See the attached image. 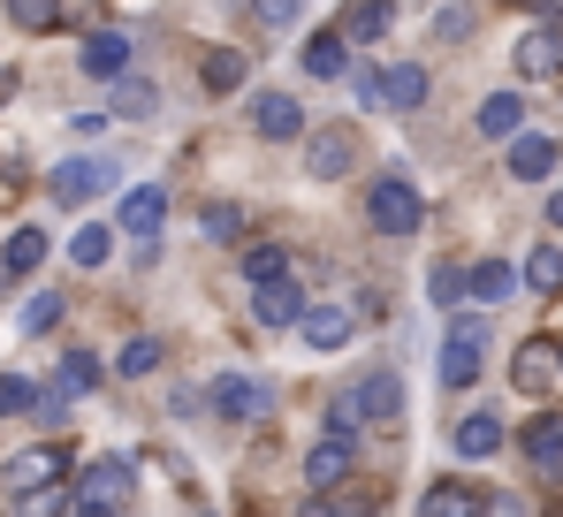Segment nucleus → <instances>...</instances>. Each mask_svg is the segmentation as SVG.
Wrapping results in <instances>:
<instances>
[{"label":"nucleus","instance_id":"nucleus-23","mask_svg":"<svg viewBox=\"0 0 563 517\" xmlns=\"http://www.w3.org/2000/svg\"><path fill=\"white\" fill-rule=\"evenodd\" d=\"M526 130V99L518 91H487L479 99V138H518Z\"/></svg>","mask_w":563,"mask_h":517},{"label":"nucleus","instance_id":"nucleus-35","mask_svg":"<svg viewBox=\"0 0 563 517\" xmlns=\"http://www.w3.org/2000/svg\"><path fill=\"white\" fill-rule=\"evenodd\" d=\"M358 427H366V396H358V388L328 396V433H358Z\"/></svg>","mask_w":563,"mask_h":517},{"label":"nucleus","instance_id":"nucleus-28","mask_svg":"<svg viewBox=\"0 0 563 517\" xmlns=\"http://www.w3.org/2000/svg\"><path fill=\"white\" fill-rule=\"evenodd\" d=\"M69 258H77L85 274H92V266H107V258H114V229H107V221H85V229L69 237Z\"/></svg>","mask_w":563,"mask_h":517},{"label":"nucleus","instance_id":"nucleus-27","mask_svg":"<svg viewBox=\"0 0 563 517\" xmlns=\"http://www.w3.org/2000/svg\"><path fill=\"white\" fill-rule=\"evenodd\" d=\"M161 358H168L161 336H130V343L114 350V373H122V381H145V373H161Z\"/></svg>","mask_w":563,"mask_h":517},{"label":"nucleus","instance_id":"nucleus-4","mask_svg":"<svg viewBox=\"0 0 563 517\" xmlns=\"http://www.w3.org/2000/svg\"><path fill=\"white\" fill-rule=\"evenodd\" d=\"M556 381H563V343L533 336V343L510 350V388L518 396H556Z\"/></svg>","mask_w":563,"mask_h":517},{"label":"nucleus","instance_id":"nucleus-25","mask_svg":"<svg viewBox=\"0 0 563 517\" xmlns=\"http://www.w3.org/2000/svg\"><path fill=\"white\" fill-rule=\"evenodd\" d=\"M419 510L427 517H465V510H487V495H472V487H457V480H434V487L419 495Z\"/></svg>","mask_w":563,"mask_h":517},{"label":"nucleus","instance_id":"nucleus-1","mask_svg":"<svg viewBox=\"0 0 563 517\" xmlns=\"http://www.w3.org/2000/svg\"><path fill=\"white\" fill-rule=\"evenodd\" d=\"M62 480H69V449H62V441L15 449V457L0 464V495H8V503H31V495H46V487H62Z\"/></svg>","mask_w":563,"mask_h":517},{"label":"nucleus","instance_id":"nucleus-5","mask_svg":"<svg viewBox=\"0 0 563 517\" xmlns=\"http://www.w3.org/2000/svg\"><path fill=\"white\" fill-rule=\"evenodd\" d=\"M213 411H221L229 427H260V419L275 411V388L252 381V373H221V381H213Z\"/></svg>","mask_w":563,"mask_h":517},{"label":"nucleus","instance_id":"nucleus-43","mask_svg":"<svg viewBox=\"0 0 563 517\" xmlns=\"http://www.w3.org/2000/svg\"><path fill=\"white\" fill-rule=\"evenodd\" d=\"M465 31H472V8H442V15H434V38H442V46H457Z\"/></svg>","mask_w":563,"mask_h":517},{"label":"nucleus","instance_id":"nucleus-10","mask_svg":"<svg viewBox=\"0 0 563 517\" xmlns=\"http://www.w3.org/2000/svg\"><path fill=\"white\" fill-rule=\"evenodd\" d=\"M518 449H526V472H533V480L563 487V411H541L533 427L518 433Z\"/></svg>","mask_w":563,"mask_h":517},{"label":"nucleus","instance_id":"nucleus-38","mask_svg":"<svg viewBox=\"0 0 563 517\" xmlns=\"http://www.w3.org/2000/svg\"><path fill=\"white\" fill-rule=\"evenodd\" d=\"M54 320H62V289H38V297L23 305V336H46Z\"/></svg>","mask_w":563,"mask_h":517},{"label":"nucleus","instance_id":"nucleus-19","mask_svg":"<svg viewBox=\"0 0 563 517\" xmlns=\"http://www.w3.org/2000/svg\"><path fill=\"white\" fill-rule=\"evenodd\" d=\"M510 62H518V77H533V85H549L563 69V46H556V31H526L518 46H510Z\"/></svg>","mask_w":563,"mask_h":517},{"label":"nucleus","instance_id":"nucleus-32","mask_svg":"<svg viewBox=\"0 0 563 517\" xmlns=\"http://www.w3.org/2000/svg\"><path fill=\"white\" fill-rule=\"evenodd\" d=\"M244 85V46H213L206 54V91H236Z\"/></svg>","mask_w":563,"mask_h":517},{"label":"nucleus","instance_id":"nucleus-6","mask_svg":"<svg viewBox=\"0 0 563 517\" xmlns=\"http://www.w3.org/2000/svg\"><path fill=\"white\" fill-rule=\"evenodd\" d=\"M351 472H358V449H351V433H320V441L305 449V487H312L320 503H328V495H335Z\"/></svg>","mask_w":563,"mask_h":517},{"label":"nucleus","instance_id":"nucleus-33","mask_svg":"<svg viewBox=\"0 0 563 517\" xmlns=\"http://www.w3.org/2000/svg\"><path fill=\"white\" fill-rule=\"evenodd\" d=\"M31 411H38V381L0 373V419H31Z\"/></svg>","mask_w":563,"mask_h":517},{"label":"nucleus","instance_id":"nucleus-17","mask_svg":"<svg viewBox=\"0 0 563 517\" xmlns=\"http://www.w3.org/2000/svg\"><path fill=\"white\" fill-rule=\"evenodd\" d=\"M563 161H556V138H541V130H518L510 138V175L518 183H549Z\"/></svg>","mask_w":563,"mask_h":517},{"label":"nucleus","instance_id":"nucleus-39","mask_svg":"<svg viewBox=\"0 0 563 517\" xmlns=\"http://www.w3.org/2000/svg\"><path fill=\"white\" fill-rule=\"evenodd\" d=\"M297 15H305V0H252V23L260 31H289Z\"/></svg>","mask_w":563,"mask_h":517},{"label":"nucleus","instance_id":"nucleus-2","mask_svg":"<svg viewBox=\"0 0 563 517\" xmlns=\"http://www.w3.org/2000/svg\"><path fill=\"white\" fill-rule=\"evenodd\" d=\"M366 221H374L380 237H419L427 229V198L404 175H380L374 190H366Z\"/></svg>","mask_w":563,"mask_h":517},{"label":"nucleus","instance_id":"nucleus-22","mask_svg":"<svg viewBox=\"0 0 563 517\" xmlns=\"http://www.w3.org/2000/svg\"><path fill=\"white\" fill-rule=\"evenodd\" d=\"M161 114V91H153V77H114V122H153Z\"/></svg>","mask_w":563,"mask_h":517},{"label":"nucleus","instance_id":"nucleus-34","mask_svg":"<svg viewBox=\"0 0 563 517\" xmlns=\"http://www.w3.org/2000/svg\"><path fill=\"white\" fill-rule=\"evenodd\" d=\"M8 23L15 31H54L62 23V0H8Z\"/></svg>","mask_w":563,"mask_h":517},{"label":"nucleus","instance_id":"nucleus-13","mask_svg":"<svg viewBox=\"0 0 563 517\" xmlns=\"http://www.w3.org/2000/svg\"><path fill=\"white\" fill-rule=\"evenodd\" d=\"M252 130H260L267 145H289V138H305V107H297L289 91H260V99H252Z\"/></svg>","mask_w":563,"mask_h":517},{"label":"nucleus","instance_id":"nucleus-36","mask_svg":"<svg viewBox=\"0 0 563 517\" xmlns=\"http://www.w3.org/2000/svg\"><path fill=\"white\" fill-rule=\"evenodd\" d=\"M206 237H213V244H236V237H244V206H236V198L206 206Z\"/></svg>","mask_w":563,"mask_h":517},{"label":"nucleus","instance_id":"nucleus-37","mask_svg":"<svg viewBox=\"0 0 563 517\" xmlns=\"http://www.w3.org/2000/svg\"><path fill=\"white\" fill-rule=\"evenodd\" d=\"M62 381H69L77 396H92V388H99V358H92V350H62Z\"/></svg>","mask_w":563,"mask_h":517},{"label":"nucleus","instance_id":"nucleus-12","mask_svg":"<svg viewBox=\"0 0 563 517\" xmlns=\"http://www.w3.org/2000/svg\"><path fill=\"white\" fill-rule=\"evenodd\" d=\"M297 69H305L312 85L351 77V31H312V46H297Z\"/></svg>","mask_w":563,"mask_h":517},{"label":"nucleus","instance_id":"nucleus-8","mask_svg":"<svg viewBox=\"0 0 563 517\" xmlns=\"http://www.w3.org/2000/svg\"><path fill=\"white\" fill-rule=\"evenodd\" d=\"M122 175H114V161H62V168L46 175V190H54V206H85V198H99V190H114Z\"/></svg>","mask_w":563,"mask_h":517},{"label":"nucleus","instance_id":"nucleus-21","mask_svg":"<svg viewBox=\"0 0 563 517\" xmlns=\"http://www.w3.org/2000/svg\"><path fill=\"white\" fill-rule=\"evenodd\" d=\"M46 252H54V244H46V229H15V237L0 244V282H23V274H38V266H46Z\"/></svg>","mask_w":563,"mask_h":517},{"label":"nucleus","instance_id":"nucleus-44","mask_svg":"<svg viewBox=\"0 0 563 517\" xmlns=\"http://www.w3.org/2000/svg\"><path fill=\"white\" fill-rule=\"evenodd\" d=\"M549 229H563V190H556V198H549Z\"/></svg>","mask_w":563,"mask_h":517},{"label":"nucleus","instance_id":"nucleus-18","mask_svg":"<svg viewBox=\"0 0 563 517\" xmlns=\"http://www.w3.org/2000/svg\"><path fill=\"white\" fill-rule=\"evenodd\" d=\"M518 289H526V274H518L510 258H479L465 274V297H479V305H510Z\"/></svg>","mask_w":563,"mask_h":517},{"label":"nucleus","instance_id":"nucleus-26","mask_svg":"<svg viewBox=\"0 0 563 517\" xmlns=\"http://www.w3.org/2000/svg\"><path fill=\"white\" fill-rule=\"evenodd\" d=\"M518 274H526V289H533V297H556V289H563V252H556V244H533Z\"/></svg>","mask_w":563,"mask_h":517},{"label":"nucleus","instance_id":"nucleus-45","mask_svg":"<svg viewBox=\"0 0 563 517\" xmlns=\"http://www.w3.org/2000/svg\"><path fill=\"white\" fill-rule=\"evenodd\" d=\"M8 91H15V69H0V99H8Z\"/></svg>","mask_w":563,"mask_h":517},{"label":"nucleus","instance_id":"nucleus-7","mask_svg":"<svg viewBox=\"0 0 563 517\" xmlns=\"http://www.w3.org/2000/svg\"><path fill=\"white\" fill-rule=\"evenodd\" d=\"M130 487H137V472H130L122 457H92V464L77 472V510H122Z\"/></svg>","mask_w":563,"mask_h":517},{"label":"nucleus","instance_id":"nucleus-3","mask_svg":"<svg viewBox=\"0 0 563 517\" xmlns=\"http://www.w3.org/2000/svg\"><path fill=\"white\" fill-rule=\"evenodd\" d=\"M351 168H358V130H351V122H320V130H305V175L343 183Z\"/></svg>","mask_w":563,"mask_h":517},{"label":"nucleus","instance_id":"nucleus-30","mask_svg":"<svg viewBox=\"0 0 563 517\" xmlns=\"http://www.w3.org/2000/svg\"><path fill=\"white\" fill-rule=\"evenodd\" d=\"M388 23H396V8H388V0H351V15H343V31H351V38H366V46L388 38Z\"/></svg>","mask_w":563,"mask_h":517},{"label":"nucleus","instance_id":"nucleus-15","mask_svg":"<svg viewBox=\"0 0 563 517\" xmlns=\"http://www.w3.org/2000/svg\"><path fill=\"white\" fill-rule=\"evenodd\" d=\"M168 221V190L161 183H137V190H122V206H114V229H130V237H153Z\"/></svg>","mask_w":563,"mask_h":517},{"label":"nucleus","instance_id":"nucleus-41","mask_svg":"<svg viewBox=\"0 0 563 517\" xmlns=\"http://www.w3.org/2000/svg\"><path fill=\"white\" fill-rule=\"evenodd\" d=\"M351 91H358V107H388V69H351Z\"/></svg>","mask_w":563,"mask_h":517},{"label":"nucleus","instance_id":"nucleus-40","mask_svg":"<svg viewBox=\"0 0 563 517\" xmlns=\"http://www.w3.org/2000/svg\"><path fill=\"white\" fill-rule=\"evenodd\" d=\"M69 396H77L69 381H54V388H38V411H31V419H38V427H62V419H69Z\"/></svg>","mask_w":563,"mask_h":517},{"label":"nucleus","instance_id":"nucleus-31","mask_svg":"<svg viewBox=\"0 0 563 517\" xmlns=\"http://www.w3.org/2000/svg\"><path fill=\"white\" fill-rule=\"evenodd\" d=\"M282 274H297L282 244H244V282H252V289H260V282H282Z\"/></svg>","mask_w":563,"mask_h":517},{"label":"nucleus","instance_id":"nucleus-14","mask_svg":"<svg viewBox=\"0 0 563 517\" xmlns=\"http://www.w3.org/2000/svg\"><path fill=\"white\" fill-rule=\"evenodd\" d=\"M297 336H305V350H312V358H335V350L351 343V312H343V305H305Z\"/></svg>","mask_w":563,"mask_h":517},{"label":"nucleus","instance_id":"nucleus-29","mask_svg":"<svg viewBox=\"0 0 563 517\" xmlns=\"http://www.w3.org/2000/svg\"><path fill=\"white\" fill-rule=\"evenodd\" d=\"M388 107H396V114H419V107H427V69H419V62L388 69Z\"/></svg>","mask_w":563,"mask_h":517},{"label":"nucleus","instance_id":"nucleus-9","mask_svg":"<svg viewBox=\"0 0 563 517\" xmlns=\"http://www.w3.org/2000/svg\"><path fill=\"white\" fill-rule=\"evenodd\" d=\"M479 358H487V320H457L450 343H442V388H472Z\"/></svg>","mask_w":563,"mask_h":517},{"label":"nucleus","instance_id":"nucleus-42","mask_svg":"<svg viewBox=\"0 0 563 517\" xmlns=\"http://www.w3.org/2000/svg\"><path fill=\"white\" fill-rule=\"evenodd\" d=\"M427 297H434V305H457V297H465V266H434V274H427Z\"/></svg>","mask_w":563,"mask_h":517},{"label":"nucleus","instance_id":"nucleus-11","mask_svg":"<svg viewBox=\"0 0 563 517\" xmlns=\"http://www.w3.org/2000/svg\"><path fill=\"white\" fill-rule=\"evenodd\" d=\"M252 320H260V328H297V320H305V282H297V274H282V282H260V297H252Z\"/></svg>","mask_w":563,"mask_h":517},{"label":"nucleus","instance_id":"nucleus-16","mask_svg":"<svg viewBox=\"0 0 563 517\" xmlns=\"http://www.w3.org/2000/svg\"><path fill=\"white\" fill-rule=\"evenodd\" d=\"M77 62H85V77H107V85H114V77H122V69H130V31H85V46H77Z\"/></svg>","mask_w":563,"mask_h":517},{"label":"nucleus","instance_id":"nucleus-20","mask_svg":"<svg viewBox=\"0 0 563 517\" xmlns=\"http://www.w3.org/2000/svg\"><path fill=\"white\" fill-rule=\"evenodd\" d=\"M450 441H457V457H465V464H487V457L503 449V419H495V411H465Z\"/></svg>","mask_w":563,"mask_h":517},{"label":"nucleus","instance_id":"nucleus-24","mask_svg":"<svg viewBox=\"0 0 563 517\" xmlns=\"http://www.w3.org/2000/svg\"><path fill=\"white\" fill-rule=\"evenodd\" d=\"M358 396H366V419H380V427H396V419H404V381H396V373L358 381Z\"/></svg>","mask_w":563,"mask_h":517}]
</instances>
